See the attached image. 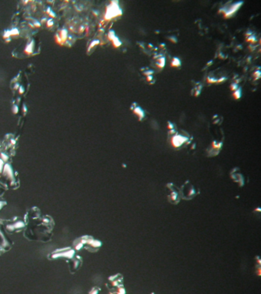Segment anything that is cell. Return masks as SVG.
Masks as SVG:
<instances>
[{
  "label": "cell",
  "instance_id": "cell-1",
  "mask_svg": "<svg viewBox=\"0 0 261 294\" xmlns=\"http://www.w3.org/2000/svg\"><path fill=\"white\" fill-rule=\"evenodd\" d=\"M23 219L25 224L24 238L28 241L42 243H48L52 240L55 225L52 217L42 215L40 209L34 206L27 209Z\"/></svg>",
  "mask_w": 261,
  "mask_h": 294
},
{
  "label": "cell",
  "instance_id": "cell-2",
  "mask_svg": "<svg viewBox=\"0 0 261 294\" xmlns=\"http://www.w3.org/2000/svg\"><path fill=\"white\" fill-rule=\"evenodd\" d=\"M48 259L51 260L62 259L68 264L69 270L74 273L78 270L83 263L82 257L76 254V251L71 247L59 248L55 250L48 255Z\"/></svg>",
  "mask_w": 261,
  "mask_h": 294
},
{
  "label": "cell",
  "instance_id": "cell-3",
  "mask_svg": "<svg viewBox=\"0 0 261 294\" xmlns=\"http://www.w3.org/2000/svg\"><path fill=\"white\" fill-rule=\"evenodd\" d=\"M101 247V242L94 239L93 237L85 235L78 238L73 242L71 248L75 251H79L85 249L90 252H96Z\"/></svg>",
  "mask_w": 261,
  "mask_h": 294
},
{
  "label": "cell",
  "instance_id": "cell-4",
  "mask_svg": "<svg viewBox=\"0 0 261 294\" xmlns=\"http://www.w3.org/2000/svg\"><path fill=\"white\" fill-rule=\"evenodd\" d=\"M4 229L8 234H18L23 231L25 227L23 218L14 216L9 219H0Z\"/></svg>",
  "mask_w": 261,
  "mask_h": 294
},
{
  "label": "cell",
  "instance_id": "cell-5",
  "mask_svg": "<svg viewBox=\"0 0 261 294\" xmlns=\"http://www.w3.org/2000/svg\"><path fill=\"white\" fill-rule=\"evenodd\" d=\"M14 242L9 237L0 221V255L8 252L13 248Z\"/></svg>",
  "mask_w": 261,
  "mask_h": 294
},
{
  "label": "cell",
  "instance_id": "cell-6",
  "mask_svg": "<svg viewBox=\"0 0 261 294\" xmlns=\"http://www.w3.org/2000/svg\"><path fill=\"white\" fill-rule=\"evenodd\" d=\"M197 190H195L194 185L187 181L182 187H181L180 196L181 198L185 200H191L198 194Z\"/></svg>",
  "mask_w": 261,
  "mask_h": 294
},
{
  "label": "cell",
  "instance_id": "cell-7",
  "mask_svg": "<svg viewBox=\"0 0 261 294\" xmlns=\"http://www.w3.org/2000/svg\"><path fill=\"white\" fill-rule=\"evenodd\" d=\"M168 191V200L172 204H178L180 201V192L177 191V187L175 186L172 183H169L166 185Z\"/></svg>",
  "mask_w": 261,
  "mask_h": 294
},
{
  "label": "cell",
  "instance_id": "cell-8",
  "mask_svg": "<svg viewBox=\"0 0 261 294\" xmlns=\"http://www.w3.org/2000/svg\"><path fill=\"white\" fill-rule=\"evenodd\" d=\"M173 136H174L172 139V146L176 148L182 146L184 143H186L188 140V137L183 135H180V134H177V132Z\"/></svg>",
  "mask_w": 261,
  "mask_h": 294
},
{
  "label": "cell",
  "instance_id": "cell-9",
  "mask_svg": "<svg viewBox=\"0 0 261 294\" xmlns=\"http://www.w3.org/2000/svg\"><path fill=\"white\" fill-rule=\"evenodd\" d=\"M130 109L138 117V119L140 121H143V119L145 118V116H146V114H145L144 111L141 108V107L137 103H132L130 106Z\"/></svg>",
  "mask_w": 261,
  "mask_h": 294
},
{
  "label": "cell",
  "instance_id": "cell-10",
  "mask_svg": "<svg viewBox=\"0 0 261 294\" xmlns=\"http://www.w3.org/2000/svg\"><path fill=\"white\" fill-rule=\"evenodd\" d=\"M242 2H237V3H234V5H230V7H227L225 9H224V14L225 17H230L234 13H235V12L237 11L238 9L241 7V4H242Z\"/></svg>",
  "mask_w": 261,
  "mask_h": 294
},
{
  "label": "cell",
  "instance_id": "cell-11",
  "mask_svg": "<svg viewBox=\"0 0 261 294\" xmlns=\"http://www.w3.org/2000/svg\"><path fill=\"white\" fill-rule=\"evenodd\" d=\"M120 15H121V9L119 8L118 5H111L107 13V19H111Z\"/></svg>",
  "mask_w": 261,
  "mask_h": 294
},
{
  "label": "cell",
  "instance_id": "cell-12",
  "mask_svg": "<svg viewBox=\"0 0 261 294\" xmlns=\"http://www.w3.org/2000/svg\"><path fill=\"white\" fill-rule=\"evenodd\" d=\"M155 58H156V61H155V64L159 68H163L165 67V57L162 56V55H159V56H155Z\"/></svg>",
  "mask_w": 261,
  "mask_h": 294
},
{
  "label": "cell",
  "instance_id": "cell-13",
  "mask_svg": "<svg viewBox=\"0 0 261 294\" xmlns=\"http://www.w3.org/2000/svg\"><path fill=\"white\" fill-rule=\"evenodd\" d=\"M195 84L196 85L194 86V88H193L192 90V95L194 96H198L201 93V89H202V86L201 84L198 82H196Z\"/></svg>",
  "mask_w": 261,
  "mask_h": 294
},
{
  "label": "cell",
  "instance_id": "cell-14",
  "mask_svg": "<svg viewBox=\"0 0 261 294\" xmlns=\"http://www.w3.org/2000/svg\"><path fill=\"white\" fill-rule=\"evenodd\" d=\"M140 71L142 72V74H143V75H145V77L149 76V75H153L154 74L153 71L148 67H142V68L140 69Z\"/></svg>",
  "mask_w": 261,
  "mask_h": 294
},
{
  "label": "cell",
  "instance_id": "cell-15",
  "mask_svg": "<svg viewBox=\"0 0 261 294\" xmlns=\"http://www.w3.org/2000/svg\"><path fill=\"white\" fill-rule=\"evenodd\" d=\"M212 120H213V123L215 124H221L223 122V117L217 114V115L214 116Z\"/></svg>",
  "mask_w": 261,
  "mask_h": 294
},
{
  "label": "cell",
  "instance_id": "cell-16",
  "mask_svg": "<svg viewBox=\"0 0 261 294\" xmlns=\"http://www.w3.org/2000/svg\"><path fill=\"white\" fill-rule=\"evenodd\" d=\"M181 64H181V61L179 58H176V57H175V58H172V60L171 61V65L172 66V67H180Z\"/></svg>",
  "mask_w": 261,
  "mask_h": 294
},
{
  "label": "cell",
  "instance_id": "cell-17",
  "mask_svg": "<svg viewBox=\"0 0 261 294\" xmlns=\"http://www.w3.org/2000/svg\"><path fill=\"white\" fill-rule=\"evenodd\" d=\"M7 205V201L3 198V194H0V212Z\"/></svg>",
  "mask_w": 261,
  "mask_h": 294
},
{
  "label": "cell",
  "instance_id": "cell-18",
  "mask_svg": "<svg viewBox=\"0 0 261 294\" xmlns=\"http://www.w3.org/2000/svg\"><path fill=\"white\" fill-rule=\"evenodd\" d=\"M145 78H146V81H147L149 84H151V85H152V84H155V78H154L153 75H149V76L145 77Z\"/></svg>",
  "mask_w": 261,
  "mask_h": 294
},
{
  "label": "cell",
  "instance_id": "cell-19",
  "mask_svg": "<svg viewBox=\"0 0 261 294\" xmlns=\"http://www.w3.org/2000/svg\"><path fill=\"white\" fill-rule=\"evenodd\" d=\"M241 94H242V93H241V88H238V89H237L236 90H235L234 92V96L235 97V99H239L240 97L241 96Z\"/></svg>",
  "mask_w": 261,
  "mask_h": 294
},
{
  "label": "cell",
  "instance_id": "cell-20",
  "mask_svg": "<svg viewBox=\"0 0 261 294\" xmlns=\"http://www.w3.org/2000/svg\"><path fill=\"white\" fill-rule=\"evenodd\" d=\"M238 88H239V87H238V85L237 83H233V84H231V85H230V90H234V91H235V90Z\"/></svg>",
  "mask_w": 261,
  "mask_h": 294
},
{
  "label": "cell",
  "instance_id": "cell-21",
  "mask_svg": "<svg viewBox=\"0 0 261 294\" xmlns=\"http://www.w3.org/2000/svg\"><path fill=\"white\" fill-rule=\"evenodd\" d=\"M168 128L169 130L171 129H176V125L174 123H172V122H169L168 123Z\"/></svg>",
  "mask_w": 261,
  "mask_h": 294
},
{
  "label": "cell",
  "instance_id": "cell-22",
  "mask_svg": "<svg viewBox=\"0 0 261 294\" xmlns=\"http://www.w3.org/2000/svg\"><path fill=\"white\" fill-rule=\"evenodd\" d=\"M13 112H14V114H16V113L18 112V107L14 106V107H13Z\"/></svg>",
  "mask_w": 261,
  "mask_h": 294
},
{
  "label": "cell",
  "instance_id": "cell-23",
  "mask_svg": "<svg viewBox=\"0 0 261 294\" xmlns=\"http://www.w3.org/2000/svg\"><path fill=\"white\" fill-rule=\"evenodd\" d=\"M4 193H5V190H4L3 188H2V187L0 186V194H4Z\"/></svg>",
  "mask_w": 261,
  "mask_h": 294
},
{
  "label": "cell",
  "instance_id": "cell-24",
  "mask_svg": "<svg viewBox=\"0 0 261 294\" xmlns=\"http://www.w3.org/2000/svg\"><path fill=\"white\" fill-rule=\"evenodd\" d=\"M23 90H24L23 87H20V93H22V92H23Z\"/></svg>",
  "mask_w": 261,
  "mask_h": 294
}]
</instances>
